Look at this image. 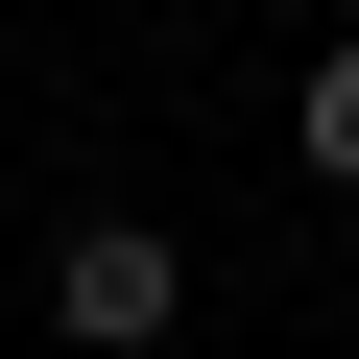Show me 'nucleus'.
<instances>
[{
	"label": "nucleus",
	"mask_w": 359,
	"mask_h": 359,
	"mask_svg": "<svg viewBox=\"0 0 359 359\" xmlns=\"http://www.w3.org/2000/svg\"><path fill=\"white\" fill-rule=\"evenodd\" d=\"M168 311H192V240H168V216H72L48 240V335L72 359H144Z\"/></svg>",
	"instance_id": "1"
},
{
	"label": "nucleus",
	"mask_w": 359,
	"mask_h": 359,
	"mask_svg": "<svg viewBox=\"0 0 359 359\" xmlns=\"http://www.w3.org/2000/svg\"><path fill=\"white\" fill-rule=\"evenodd\" d=\"M287 144H311V192H359V25L311 48V96H287Z\"/></svg>",
	"instance_id": "2"
}]
</instances>
